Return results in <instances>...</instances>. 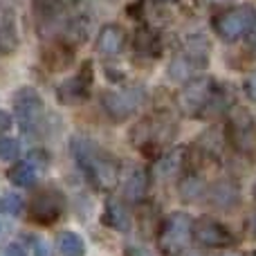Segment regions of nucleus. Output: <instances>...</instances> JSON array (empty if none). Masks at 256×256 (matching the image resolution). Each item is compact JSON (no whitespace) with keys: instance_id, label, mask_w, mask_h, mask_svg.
<instances>
[{"instance_id":"obj_1","label":"nucleus","mask_w":256,"mask_h":256,"mask_svg":"<svg viewBox=\"0 0 256 256\" xmlns=\"http://www.w3.org/2000/svg\"><path fill=\"white\" fill-rule=\"evenodd\" d=\"M72 153H74L79 166L84 168V173L88 176V180L92 182V186H97L99 191L117 189L122 166L108 150H104L88 137L76 135L72 140Z\"/></svg>"},{"instance_id":"obj_2","label":"nucleus","mask_w":256,"mask_h":256,"mask_svg":"<svg viewBox=\"0 0 256 256\" xmlns=\"http://www.w3.org/2000/svg\"><path fill=\"white\" fill-rule=\"evenodd\" d=\"M225 106V97H222L220 86L216 79H189V84L180 90L178 94V108L182 115L196 117V120H207V117L216 115Z\"/></svg>"},{"instance_id":"obj_3","label":"nucleus","mask_w":256,"mask_h":256,"mask_svg":"<svg viewBox=\"0 0 256 256\" xmlns=\"http://www.w3.org/2000/svg\"><path fill=\"white\" fill-rule=\"evenodd\" d=\"M176 132L178 126L171 117L150 115L130 128V142L146 158H160L164 153V148L173 142Z\"/></svg>"},{"instance_id":"obj_4","label":"nucleus","mask_w":256,"mask_h":256,"mask_svg":"<svg viewBox=\"0 0 256 256\" xmlns=\"http://www.w3.org/2000/svg\"><path fill=\"white\" fill-rule=\"evenodd\" d=\"M194 238V218L184 212L168 214L158 230V245L164 254L176 256Z\"/></svg>"},{"instance_id":"obj_5","label":"nucleus","mask_w":256,"mask_h":256,"mask_svg":"<svg viewBox=\"0 0 256 256\" xmlns=\"http://www.w3.org/2000/svg\"><path fill=\"white\" fill-rule=\"evenodd\" d=\"M14 117H16L18 126L30 135H38L43 128V99L34 88H20L14 94Z\"/></svg>"},{"instance_id":"obj_6","label":"nucleus","mask_w":256,"mask_h":256,"mask_svg":"<svg viewBox=\"0 0 256 256\" xmlns=\"http://www.w3.org/2000/svg\"><path fill=\"white\" fill-rule=\"evenodd\" d=\"M146 102L144 88H120L102 92V108L112 122H124L128 117L137 115Z\"/></svg>"},{"instance_id":"obj_7","label":"nucleus","mask_w":256,"mask_h":256,"mask_svg":"<svg viewBox=\"0 0 256 256\" xmlns=\"http://www.w3.org/2000/svg\"><path fill=\"white\" fill-rule=\"evenodd\" d=\"M254 22V7L250 4H240V7L222 9L212 18V27L222 40L234 43L240 36H245L250 32Z\"/></svg>"},{"instance_id":"obj_8","label":"nucleus","mask_w":256,"mask_h":256,"mask_svg":"<svg viewBox=\"0 0 256 256\" xmlns=\"http://www.w3.org/2000/svg\"><path fill=\"white\" fill-rule=\"evenodd\" d=\"M66 212V196L54 186L38 189L30 200V220L40 227H50Z\"/></svg>"},{"instance_id":"obj_9","label":"nucleus","mask_w":256,"mask_h":256,"mask_svg":"<svg viewBox=\"0 0 256 256\" xmlns=\"http://www.w3.org/2000/svg\"><path fill=\"white\" fill-rule=\"evenodd\" d=\"M227 137H230V144L238 153L243 155L256 153V122L245 108H234L230 112Z\"/></svg>"},{"instance_id":"obj_10","label":"nucleus","mask_w":256,"mask_h":256,"mask_svg":"<svg viewBox=\"0 0 256 256\" xmlns=\"http://www.w3.org/2000/svg\"><path fill=\"white\" fill-rule=\"evenodd\" d=\"M94 81V72H92V63L86 61L84 66L76 70L74 76H70L68 81H63L56 88V99L66 106H74V104H81L84 99H88L90 88H92Z\"/></svg>"},{"instance_id":"obj_11","label":"nucleus","mask_w":256,"mask_h":256,"mask_svg":"<svg viewBox=\"0 0 256 256\" xmlns=\"http://www.w3.org/2000/svg\"><path fill=\"white\" fill-rule=\"evenodd\" d=\"M204 66H207V45H204V40H194V43L186 45V50L180 56L173 58L171 68H168V76H176L180 81H189Z\"/></svg>"},{"instance_id":"obj_12","label":"nucleus","mask_w":256,"mask_h":256,"mask_svg":"<svg viewBox=\"0 0 256 256\" xmlns=\"http://www.w3.org/2000/svg\"><path fill=\"white\" fill-rule=\"evenodd\" d=\"M194 240L202 248H230L234 245V234L222 222L214 220L209 216H202L194 222Z\"/></svg>"},{"instance_id":"obj_13","label":"nucleus","mask_w":256,"mask_h":256,"mask_svg":"<svg viewBox=\"0 0 256 256\" xmlns=\"http://www.w3.org/2000/svg\"><path fill=\"white\" fill-rule=\"evenodd\" d=\"M207 202L218 212H234L240 204V186L232 178H220L207 186Z\"/></svg>"},{"instance_id":"obj_14","label":"nucleus","mask_w":256,"mask_h":256,"mask_svg":"<svg viewBox=\"0 0 256 256\" xmlns=\"http://www.w3.org/2000/svg\"><path fill=\"white\" fill-rule=\"evenodd\" d=\"M18 25L16 12L12 7H0V56H9L18 50Z\"/></svg>"},{"instance_id":"obj_15","label":"nucleus","mask_w":256,"mask_h":256,"mask_svg":"<svg viewBox=\"0 0 256 256\" xmlns=\"http://www.w3.org/2000/svg\"><path fill=\"white\" fill-rule=\"evenodd\" d=\"M102 222L106 227L115 232H130V225H132V218H130V212L126 209V204L117 198H108L106 207H104V216H102Z\"/></svg>"},{"instance_id":"obj_16","label":"nucleus","mask_w":256,"mask_h":256,"mask_svg":"<svg viewBox=\"0 0 256 256\" xmlns=\"http://www.w3.org/2000/svg\"><path fill=\"white\" fill-rule=\"evenodd\" d=\"M126 34L120 25H106L97 34V52L102 56H117L124 50Z\"/></svg>"},{"instance_id":"obj_17","label":"nucleus","mask_w":256,"mask_h":256,"mask_svg":"<svg viewBox=\"0 0 256 256\" xmlns=\"http://www.w3.org/2000/svg\"><path fill=\"white\" fill-rule=\"evenodd\" d=\"M189 166V153L186 148H176L171 153H162L158 158V176L162 178H173L176 173L184 171Z\"/></svg>"},{"instance_id":"obj_18","label":"nucleus","mask_w":256,"mask_h":256,"mask_svg":"<svg viewBox=\"0 0 256 256\" xmlns=\"http://www.w3.org/2000/svg\"><path fill=\"white\" fill-rule=\"evenodd\" d=\"M74 45L70 43H50L45 48V66L50 70H63L72 63V56H74Z\"/></svg>"},{"instance_id":"obj_19","label":"nucleus","mask_w":256,"mask_h":256,"mask_svg":"<svg viewBox=\"0 0 256 256\" xmlns=\"http://www.w3.org/2000/svg\"><path fill=\"white\" fill-rule=\"evenodd\" d=\"M40 173V166L34 160H25V162H18L9 168V182H14L16 186H32L36 182Z\"/></svg>"},{"instance_id":"obj_20","label":"nucleus","mask_w":256,"mask_h":256,"mask_svg":"<svg viewBox=\"0 0 256 256\" xmlns=\"http://www.w3.org/2000/svg\"><path fill=\"white\" fill-rule=\"evenodd\" d=\"M146 191H148V173L144 168H135L124 184V196L130 202H142Z\"/></svg>"},{"instance_id":"obj_21","label":"nucleus","mask_w":256,"mask_h":256,"mask_svg":"<svg viewBox=\"0 0 256 256\" xmlns=\"http://www.w3.org/2000/svg\"><path fill=\"white\" fill-rule=\"evenodd\" d=\"M32 7H34L36 16L43 25L54 22L66 9V0H32Z\"/></svg>"},{"instance_id":"obj_22","label":"nucleus","mask_w":256,"mask_h":256,"mask_svg":"<svg viewBox=\"0 0 256 256\" xmlns=\"http://www.w3.org/2000/svg\"><path fill=\"white\" fill-rule=\"evenodd\" d=\"M56 248L61 256H86L84 238L74 232H61L56 236Z\"/></svg>"},{"instance_id":"obj_23","label":"nucleus","mask_w":256,"mask_h":256,"mask_svg":"<svg viewBox=\"0 0 256 256\" xmlns=\"http://www.w3.org/2000/svg\"><path fill=\"white\" fill-rule=\"evenodd\" d=\"M135 50H137V52H142V54H148V56L160 54V40H158V36H155V32L146 30V27L137 30V34H135Z\"/></svg>"},{"instance_id":"obj_24","label":"nucleus","mask_w":256,"mask_h":256,"mask_svg":"<svg viewBox=\"0 0 256 256\" xmlns=\"http://www.w3.org/2000/svg\"><path fill=\"white\" fill-rule=\"evenodd\" d=\"M202 182H200V178H194V176H189L186 180H182L180 182V196L184 200H196L200 194H202Z\"/></svg>"},{"instance_id":"obj_25","label":"nucleus","mask_w":256,"mask_h":256,"mask_svg":"<svg viewBox=\"0 0 256 256\" xmlns=\"http://www.w3.org/2000/svg\"><path fill=\"white\" fill-rule=\"evenodd\" d=\"M20 155V144L14 137H0V160L9 162V160H16Z\"/></svg>"},{"instance_id":"obj_26","label":"nucleus","mask_w":256,"mask_h":256,"mask_svg":"<svg viewBox=\"0 0 256 256\" xmlns=\"http://www.w3.org/2000/svg\"><path fill=\"white\" fill-rule=\"evenodd\" d=\"M0 212L12 214V216H18V214L22 212V200H20V196L7 194L2 200H0Z\"/></svg>"},{"instance_id":"obj_27","label":"nucleus","mask_w":256,"mask_h":256,"mask_svg":"<svg viewBox=\"0 0 256 256\" xmlns=\"http://www.w3.org/2000/svg\"><path fill=\"white\" fill-rule=\"evenodd\" d=\"M245 94H248L250 102L256 104V70L252 74H248V79H245Z\"/></svg>"},{"instance_id":"obj_28","label":"nucleus","mask_w":256,"mask_h":256,"mask_svg":"<svg viewBox=\"0 0 256 256\" xmlns=\"http://www.w3.org/2000/svg\"><path fill=\"white\" fill-rule=\"evenodd\" d=\"M12 124H14L12 115H9L7 110H0V135H2V132H7L9 128H12Z\"/></svg>"},{"instance_id":"obj_29","label":"nucleus","mask_w":256,"mask_h":256,"mask_svg":"<svg viewBox=\"0 0 256 256\" xmlns=\"http://www.w3.org/2000/svg\"><path fill=\"white\" fill-rule=\"evenodd\" d=\"M248 48L256 54V16H254L252 27H250V32H248Z\"/></svg>"},{"instance_id":"obj_30","label":"nucleus","mask_w":256,"mask_h":256,"mask_svg":"<svg viewBox=\"0 0 256 256\" xmlns=\"http://www.w3.org/2000/svg\"><path fill=\"white\" fill-rule=\"evenodd\" d=\"M4 254H7V256H27L25 250H22L20 245H16V243H14V245H9V248H7V252H4Z\"/></svg>"},{"instance_id":"obj_31","label":"nucleus","mask_w":256,"mask_h":256,"mask_svg":"<svg viewBox=\"0 0 256 256\" xmlns=\"http://www.w3.org/2000/svg\"><path fill=\"white\" fill-rule=\"evenodd\" d=\"M202 4H207V7H214V9H220L225 7V4H230L232 0H200Z\"/></svg>"},{"instance_id":"obj_32","label":"nucleus","mask_w":256,"mask_h":256,"mask_svg":"<svg viewBox=\"0 0 256 256\" xmlns=\"http://www.w3.org/2000/svg\"><path fill=\"white\" fill-rule=\"evenodd\" d=\"M126 256H153V254H150L148 250H144V248H128Z\"/></svg>"},{"instance_id":"obj_33","label":"nucleus","mask_w":256,"mask_h":256,"mask_svg":"<svg viewBox=\"0 0 256 256\" xmlns=\"http://www.w3.org/2000/svg\"><path fill=\"white\" fill-rule=\"evenodd\" d=\"M248 232L256 238V212H252L250 218H248Z\"/></svg>"},{"instance_id":"obj_34","label":"nucleus","mask_w":256,"mask_h":256,"mask_svg":"<svg viewBox=\"0 0 256 256\" xmlns=\"http://www.w3.org/2000/svg\"><path fill=\"white\" fill-rule=\"evenodd\" d=\"M4 232H7V227H4V225H2V222H0V236H2V234H4Z\"/></svg>"},{"instance_id":"obj_35","label":"nucleus","mask_w":256,"mask_h":256,"mask_svg":"<svg viewBox=\"0 0 256 256\" xmlns=\"http://www.w3.org/2000/svg\"><path fill=\"white\" fill-rule=\"evenodd\" d=\"M184 256H200V254H196V252H189V254H184Z\"/></svg>"},{"instance_id":"obj_36","label":"nucleus","mask_w":256,"mask_h":256,"mask_svg":"<svg viewBox=\"0 0 256 256\" xmlns=\"http://www.w3.org/2000/svg\"><path fill=\"white\" fill-rule=\"evenodd\" d=\"M254 198H256V180H254Z\"/></svg>"},{"instance_id":"obj_37","label":"nucleus","mask_w":256,"mask_h":256,"mask_svg":"<svg viewBox=\"0 0 256 256\" xmlns=\"http://www.w3.org/2000/svg\"><path fill=\"white\" fill-rule=\"evenodd\" d=\"M245 256H256V252H250V254H245Z\"/></svg>"}]
</instances>
